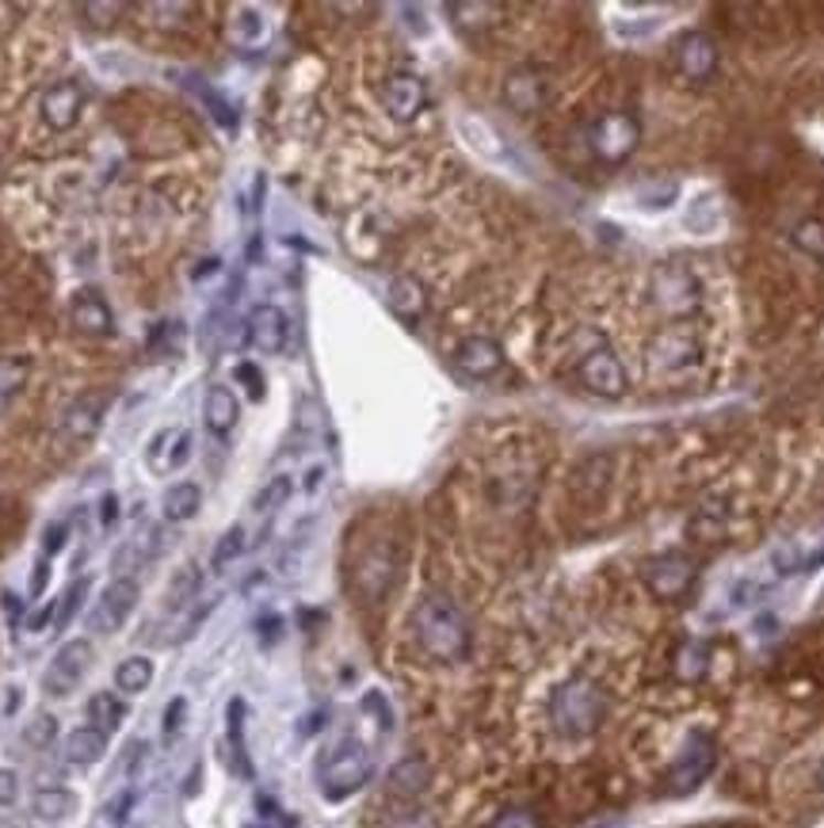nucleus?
Wrapping results in <instances>:
<instances>
[{
    "label": "nucleus",
    "instance_id": "473e14b6",
    "mask_svg": "<svg viewBox=\"0 0 824 828\" xmlns=\"http://www.w3.org/2000/svg\"><path fill=\"white\" fill-rule=\"evenodd\" d=\"M794 245L802 248L805 256H813V260H824V222H817V218L798 222Z\"/></svg>",
    "mask_w": 824,
    "mask_h": 828
},
{
    "label": "nucleus",
    "instance_id": "c85d7f7f",
    "mask_svg": "<svg viewBox=\"0 0 824 828\" xmlns=\"http://www.w3.org/2000/svg\"><path fill=\"white\" fill-rule=\"evenodd\" d=\"M389 310L402 313L405 321L420 318V313H424V287L416 283L413 276L394 279V283H389Z\"/></svg>",
    "mask_w": 824,
    "mask_h": 828
},
{
    "label": "nucleus",
    "instance_id": "09e8293b",
    "mask_svg": "<svg viewBox=\"0 0 824 828\" xmlns=\"http://www.w3.org/2000/svg\"><path fill=\"white\" fill-rule=\"evenodd\" d=\"M46 577H50V566H46V558H43V561L35 566V577H31V595H43Z\"/></svg>",
    "mask_w": 824,
    "mask_h": 828
},
{
    "label": "nucleus",
    "instance_id": "7ed1b4c3",
    "mask_svg": "<svg viewBox=\"0 0 824 828\" xmlns=\"http://www.w3.org/2000/svg\"><path fill=\"white\" fill-rule=\"evenodd\" d=\"M374 772V760L371 752L363 749L355 736H344L340 744H332L329 752L321 756V767H318V783H321V794L329 802H344L352 798L355 791H363L366 779H371Z\"/></svg>",
    "mask_w": 824,
    "mask_h": 828
},
{
    "label": "nucleus",
    "instance_id": "c03bdc74",
    "mask_svg": "<svg viewBox=\"0 0 824 828\" xmlns=\"http://www.w3.org/2000/svg\"><path fill=\"white\" fill-rule=\"evenodd\" d=\"M240 39H256L264 31V23H260V15L253 12V8H240Z\"/></svg>",
    "mask_w": 824,
    "mask_h": 828
},
{
    "label": "nucleus",
    "instance_id": "c9c22d12",
    "mask_svg": "<svg viewBox=\"0 0 824 828\" xmlns=\"http://www.w3.org/2000/svg\"><path fill=\"white\" fill-rule=\"evenodd\" d=\"M54 733H57V718L54 714H35L28 730H23V741H28L31 749H46V744L54 741Z\"/></svg>",
    "mask_w": 824,
    "mask_h": 828
},
{
    "label": "nucleus",
    "instance_id": "4c0bfd02",
    "mask_svg": "<svg viewBox=\"0 0 824 828\" xmlns=\"http://www.w3.org/2000/svg\"><path fill=\"white\" fill-rule=\"evenodd\" d=\"M489 828H543V817L527 806H512V809H504V814H496V821Z\"/></svg>",
    "mask_w": 824,
    "mask_h": 828
},
{
    "label": "nucleus",
    "instance_id": "cd10ccee",
    "mask_svg": "<svg viewBox=\"0 0 824 828\" xmlns=\"http://www.w3.org/2000/svg\"><path fill=\"white\" fill-rule=\"evenodd\" d=\"M122 718H127V707H122V702L115 699L111 691H96L88 699V722H92V730H99L104 736H111L122 725Z\"/></svg>",
    "mask_w": 824,
    "mask_h": 828
},
{
    "label": "nucleus",
    "instance_id": "f8f14e48",
    "mask_svg": "<svg viewBox=\"0 0 824 828\" xmlns=\"http://www.w3.org/2000/svg\"><path fill=\"white\" fill-rule=\"evenodd\" d=\"M39 111H43L46 127L57 130V135L73 130L81 119V111H85V88H81V80H57V85H50L43 93Z\"/></svg>",
    "mask_w": 824,
    "mask_h": 828
},
{
    "label": "nucleus",
    "instance_id": "423d86ee",
    "mask_svg": "<svg viewBox=\"0 0 824 828\" xmlns=\"http://www.w3.org/2000/svg\"><path fill=\"white\" fill-rule=\"evenodd\" d=\"M714 760H718V752H714V741L706 733H691L684 741V752L676 756V764H672L668 772V791L672 794H691L698 791V786L706 783V775L714 772Z\"/></svg>",
    "mask_w": 824,
    "mask_h": 828
},
{
    "label": "nucleus",
    "instance_id": "20e7f679",
    "mask_svg": "<svg viewBox=\"0 0 824 828\" xmlns=\"http://www.w3.org/2000/svg\"><path fill=\"white\" fill-rule=\"evenodd\" d=\"M641 142V127L634 115L627 111H607L596 119V127L588 130V146L603 164H622Z\"/></svg>",
    "mask_w": 824,
    "mask_h": 828
},
{
    "label": "nucleus",
    "instance_id": "c756f323",
    "mask_svg": "<svg viewBox=\"0 0 824 828\" xmlns=\"http://www.w3.org/2000/svg\"><path fill=\"white\" fill-rule=\"evenodd\" d=\"M149 684H153V660L149 657H127L115 668V687L122 695H141Z\"/></svg>",
    "mask_w": 824,
    "mask_h": 828
},
{
    "label": "nucleus",
    "instance_id": "37998d69",
    "mask_svg": "<svg viewBox=\"0 0 824 828\" xmlns=\"http://www.w3.org/2000/svg\"><path fill=\"white\" fill-rule=\"evenodd\" d=\"M183 710H188V702H183V699L169 702V710H164V736H176L180 722H183Z\"/></svg>",
    "mask_w": 824,
    "mask_h": 828
},
{
    "label": "nucleus",
    "instance_id": "ddd939ff",
    "mask_svg": "<svg viewBox=\"0 0 824 828\" xmlns=\"http://www.w3.org/2000/svg\"><path fill=\"white\" fill-rule=\"evenodd\" d=\"M580 378H585V386L599 397H622L630 386L627 378V367H622V359L611 352V347H596V352L585 355V363H580Z\"/></svg>",
    "mask_w": 824,
    "mask_h": 828
},
{
    "label": "nucleus",
    "instance_id": "412c9836",
    "mask_svg": "<svg viewBox=\"0 0 824 828\" xmlns=\"http://www.w3.org/2000/svg\"><path fill=\"white\" fill-rule=\"evenodd\" d=\"M107 409V394H85L65 409V435L69 439H92L99 432V420Z\"/></svg>",
    "mask_w": 824,
    "mask_h": 828
},
{
    "label": "nucleus",
    "instance_id": "6e6552de",
    "mask_svg": "<svg viewBox=\"0 0 824 828\" xmlns=\"http://www.w3.org/2000/svg\"><path fill=\"white\" fill-rule=\"evenodd\" d=\"M138 595L141 592H138L135 577H115V581L99 592L96 607H92V615H88V626L96 634H115L130 619V611L138 607Z\"/></svg>",
    "mask_w": 824,
    "mask_h": 828
},
{
    "label": "nucleus",
    "instance_id": "4be33fe9",
    "mask_svg": "<svg viewBox=\"0 0 824 828\" xmlns=\"http://www.w3.org/2000/svg\"><path fill=\"white\" fill-rule=\"evenodd\" d=\"M695 355H698V344L691 341L684 329H664V333L653 341V363L664 370L687 367V363H695Z\"/></svg>",
    "mask_w": 824,
    "mask_h": 828
},
{
    "label": "nucleus",
    "instance_id": "49530a36",
    "mask_svg": "<svg viewBox=\"0 0 824 828\" xmlns=\"http://www.w3.org/2000/svg\"><path fill=\"white\" fill-rule=\"evenodd\" d=\"M188 447H191V435H188V432H180V435H176V447H172V459H169V466H172V470H180L183 462H188V454H191Z\"/></svg>",
    "mask_w": 824,
    "mask_h": 828
},
{
    "label": "nucleus",
    "instance_id": "393cba45",
    "mask_svg": "<svg viewBox=\"0 0 824 828\" xmlns=\"http://www.w3.org/2000/svg\"><path fill=\"white\" fill-rule=\"evenodd\" d=\"M428 783H431V772H428V764H424L420 756L402 760V764L389 772V791L402 794V798H416V794H424V791H428Z\"/></svg>",
    "mask_w": 824,
    "mask_h": 828
},
{
    "label": "nucleus",
    "instance_id": "3c124183",
    "mask_svg": "<svg viewBox=\"0 0 824 828\" xmlns=\"http://www.w3.org/2000/svg\"><path fill=\"white\" fill-rule=\"evenodd\" d=\"M817 779H821V786H824V760H821V775H817Z\"/></svg>",
    "mask_w": 824,
    "mask_h": 828
},
{
    "label": "nucleus",
    "instance_id": "b1692460",
    "mask_svg": "<svg viewBox=\"0 0 824 828\" xmlns=\"http://www.w3.org/2000/svg\"><path fill=\"white\" fill-rule=\"evenodd\" d=\"M107 752V736L99 730H92V725H81V730H73L65 736V760L77 767H92L99 764Z\"/></svg>",
    "mask_w": 824,
    "mask_h": 828
},
{
    "label": "nucleus",
    "instance_id": "4468645a",
    "mask_svg": "<svg viewBox=\"0 0 824 828\" xmlns=\"http://www.w3.org/2000/svg\"><path fill=\"white\" fill-rule=\"evenodd\" d=\"M676 69L684 73L687 80H695V85L710 80L714 73H718V46H714V39L703 35V31H687V35H679Z\"/></svg>",
    "mask_w": 824,
    "mask_h": 828
},
{
    "label": "nucleus",
    "instance_id": "a878e982",
    "mask_svg": "<svg viewBox=\"0 0 824 828\" xmlns=\"http://www.w3.org/2000/svg\"><path fill=\"white\" fill-rule=\"evenodd\" d=\"M161 508H164V519H172V524H183V519H191L199 508H203V488L191 485V482H176V485L169 488V493H164Z\"/></svg>",
    "mask_w": 824,
    "mask_h": 828
},
{
    "label": "nucleus",
    "instance_id": "7c9ffc66",
    "mask_svg": "<svg viewBox=\"0 0 824 828\" xmlns=\"http://www.w3.org/2000/svg\"><path fill=\"white\" fill-rule=\"evenodd\" d=\"M28 355H8V359H0V401H8L12 394L23 390V383H28Z\"/></svg>",
    "mask_w": 824,
    "mask_h": 828
},
{
    "label": "nucleus",
    "instance_id": "58836bf2",
    "mask_svg": "<svg viewBox=\"0 0 824 828\" xmlns=\"http://www.w3.org/2000/svg\"><path fill=\"white\" fill-rule=\"evenodd\" d=\"M672 198H676V184H664L661 192H656V187H641V206H653V211L668 206Z\"/></svg>",
    "mask_w": 824,
    "mask_h": 828
},
{
    "label": "nucleus",
    "instance_id": "2f4dec72",
    "mask_svg": "<svg viewBox=\"0 0 824 828\" xmlns=\"http://www.w3.org/2000/svg\"><path fill=\"white\" fill-rule=\"evenodd\" d=\"M240 553H245V527H229L226 535L218 538V546H214V553H211V566L214 569H226L229 561H237Z\"/></svg>",
    "mask_w": 824,
    "mask_h": 828
},
{
    "label": "nucleus",
    "instance_id": "bb28decb",
    "mask_svg": "<svg viewBox=\"0 0 824 828\" xmlns=\"http://www.w3.org/2000/svg\"><path fill=\"white\" fill-rule=\"evenodd\" d=\"M73 809H77V794L65 791V786H46V791H39L35 802H31V814H35L39 821H65Z\"/></svg>",
    "mask_w": 824,
    "mask_h": 828
},
{
    "label": "nucleus",
    "instance_id": "f257e3e1",
    "mask_svg": "<svg viewBox=\"0 0 824 828\" xmlns=\"http://www.w3.org/2000/svg\"><path fill=\"white\" fill-rule=\"evenodd\" d=\"M413 634L420 642V649L428 653L439 665H458V660L470 657V623H465L462 607L443 592H431L416 603L413 611Z\"/></svg>",
    "mask_w": 824,
    "mask_h": 828
},
{
    "label": "nucleus",
    "instance_id": "f704fd0d",
    "mask_svg": "<svg viewBox=\"0 0 824 828\" xmlns=\"http://www.w3.org/2000/svg\"><path fill=\"white\" fill-rule=\"evenodd\" d=\"M195 592H199V566H183L176 581L169 584V607L180 611Z\"/></svg>",
    "mask_w": 824,
    "mask_h": 828
},
{
    "label": "nucleus",
    "instance_id": "e433bc0d",
    "mask_svg": "<svg viewBox=\"0 0 824 828\" xmlns=\"http://www.w3.org/2000/svg\"><path fill=\"white\" fill-rule=\"evenodd\" d=\"M287 496H290V482H287V477H271V482L264 485L260 493H256L253 508L256 512H275L282 501H287Z\"/></svg>",
    "mask_w": 824,
    "mask_h": 828
},
{
    "label": "nucleus",
    "instance_id": "ea45409f",
    "mask_svg": "<svg viewBox=\"0 0 824 828\" xmlns=\"http://www.w3.org/2000/svg\"><path fill=\"white\" fill-rule=\"evenodd\" d=\"M15 798H20V775L0 767V806H12Z\"/></svg>",
    "mask_w": 824,
    "mask_h": 828
},
{
    "label": "nucleus",
    "instance_id": "f03ea898",
    "mask_svg": "<svg viewBox=\"0 0 824 828\" xmlns=\"http://www.w3.org/2000/svg\"><path fill=\"white\" fill-rule=\"evenodd\" d=\"M607 718V695L603 687L588 676H572L554 691L549 699V722L554 730L565 736V741H580V736H592Z\"/></svg>",
    "mask_w": 824,
    "mask_h": 828
},
{
    "label": "nucleus",
    "instance_id": "9b49d317",
    "mask_svg": "<svg viewBox=\"0 0 824 828\" xmlns=\"http://www.w3.org/2000/svg\"><path fill=\"white\" fill-rule=\"evenodd\" d=\"M546 99H549V80L535 65H515L504 77V104L512 107V111L535 115L546 107Z\"/></svg>",
    "mask_w": 824,
    "mask_h": 828
},
{
    "label": "nucleus",
    "instance_id": "39448f33",
    "mask_svg": "<svg viewBox=\"0 0 824 828\" xmlns=\"http://www.w3.org/2000/svg\"><path fill=\"white\" fill-rule=\"evenodd\" d=\"M641 577H645V588L656 595V600L672 603V600H684V595L695 588V561L687 558V553H656V558L645 561V569H641Z\"/></svg>",
    "mask_w": 824,
    "mask_h": 828
},
{
    "label": "nucleus",
    "instance_id": "0eeeda50",
    "mask_svg": "<svg viewBox=\"0 0 824 828\" xmlns=\"http://www.w3.org/2000/svg\"><path fill=\"white\" fill-rule=\"evenodd\" d=\"M92 665V645L85 637H77V642H65L62 649L54 653V660L46 665L43 673V691L54 695V699H65V695L77 691V684L85 680Z\"/></svg>",
    "mask_w": 824,
    "mask_h": 828
},
{
    "label": "nucleus",
    "instance_id": "f3484780",
    "mask_svg": "<svg viewBox=\"0 0 824 828\" xmlns=\"http://www.w3.org/2000/svg\"><path fill=\"white\" fill-rule=\"evenodd\" d=\"M248 341L253 347H260V352H282L290 341V321L287 313L279 310V305H256L253 318H248Z\"/></svg>",
    "mask_w": 824,
    "mask_h": 828
},
{
    "label": "nucleus",
    "instance_id": "5701e85b",
    "mask_svg": "<svg viewBox=\"0 0 824 828\" xmlns=\"http://www.w3.org/2000/svg\"><path fill=\"white\" fill-rule=\"evenodd\" d=\"M706 665H710V645L703 637H684L676 645V657H672V673L684 684H698L706 676Z\"/></svg>",
    "mask_w": 824,
    "mask_h": 828
},
{
    "label": "nucleus",
    "instance_id": "72a5a7b5",
    "mask_svg": "<svg viewBox=\"0 0 824 828\" xmlns=\"http://www.w3.org/2000/svg\"><path fill=\"white\" fill-rule=\"evenodd\" d=\"M88 592V577L85 581H73L69 588H65V595L57 600V615H54V631H65L69 626V619L77 615V607H81V595Z\"/></svg>",
    "mask_w": 824,
    "mask_h": 828
},
{
    "label": "nucleus",
    "instance_id": "dca6fc26",
    "mask_svg": "<svg viewBox=\"0 0 824 828\" xmlns=\"http://www.w3.org/2000/svg\"><path fill=\"white\" fill-rule=\"evenodd\" d=\"M454 363H458V370L470 378H493L496 370L504 367V347L496 341H489V336H465L454 352Z\"/></svg>",
    "mask_w": 824,
    "mask_h": 828
},
{
    "label": "nucleus",
    "instance_id": "1a4fd4ad",
    "mask_svg": "<svg viewBox=\"0 0 824 828\" xmlns=\"http://www.w3.org/2000/svg\"><path fill=\"white\" fill-rule=\"evenodd\" d=\"M653 298L664 305L668 313H676V318H684L698 305V279L691 276L684 264H661V268L653 271Z\"/></svg>",
    "mask_w": 824,
    "mask_h": 828
},
{
    "label": "nucleus",
    "instance_id": "aec40b11",
    "mask_svg": "<svg viewBox=\"0 0 824 828\" xmlns=\"http://www.w3.org/2000/svg\"><path fill=\"white\" fill-rule=\"evenodd\" d=\"M237 417H240V405H237V397H233L229 386H211V390H206V401H203L206 432L226 439L233 428H237Z\"/></svg>",
    "mask_w": 824,
    "mask_h": 828
},
{
    "label": "nucleus",
    "instance_id": "9d476101",
    "mask_svg": "<svg viewBox=\"0 0 824 828\" xmlns=\"http://www.w3.org/2000/svg\"><path fill=\"white\" fill-rule=\"evenodd\" d=\"M382 107L389 111V119L413 122L428 107V85L416 73H389L382 85Z\"/></svg>",
    "mask_w": 824,
    "mask_h": 828
},
{
    "label": "nucleus",
    "instance_id": "79ce46f5",
    "mask_svg": "<svg viewBox=\"0 0 824 828\" xmlns=\"http://www.w3.org/2000/svg\"><path fill=\"white\" fill-rule=\"evenodd\" d=\"M237 378H240V383H248V394H253L256 401H260V397H264V378H260V370H256L253 363H240V367H237Z\"/></svg>",
    "mask_w": 824,
    "mask_h": 828
},
{
    "label": "nucleus",
    "instance_id": "6ab92c4d",
    "mask_svg": "<svg viewBox=\"0 0 824 828\" xmlns=\"http://www.w3.org/2000/svg\"><path fill=\"white\" fill-rule=\"evenodd\" d=\"M164 550V535H161V527H146V531H138L135 538H130L127 546H122L119 553H115V561H111V569L119 577H130L135 569H141L146 561H153L157 553Z\"/></svg>",
    "mask_w": 824,
    "mask_h": 828
},
{
    "label": "nucleus",
    "instance_id": "8fccbe9b",
    "mask_svg": "<svg viewBox=\"0 0 824 828\" xmlns=\"http://www.w3.org/2000/svg\"><path fill=\"white\" fill-rule=\"evenodd\" d=\"M321 477H324V470H321V466H313V470H310V477H306V488H318V485H321Z\"/></svg>",
    "mask_w": 824,
    "mask_h": 828
},
{
    "label": "nucleus",
    "instance_id": "a211bd4d",
    "mask_svg": "<svg viewBox=\"0 0 824 828\" xmlns=\"http://www.w3.org/2000/svg\"><path fill=\"white\" fill-rule=\"evenodd\" d=\"M69 318H73V325H77L81 333H88V336H107L115 329L111 305L104 302V294H99V291H92V287L73 294Z\"/></svg>",
    "mask_w": 824,
    "mask_h": 828
},
{
    "label": "nucleus",
    "instance_id": "a18cd8bd",
    "mask_svg": "<svg viewBox=\"0 0 824 828\" xmlns=\"http://www.w3.org/2000/svg\"><path fill=\"white\" fill-rule=\"evenodd\" d=\"M115 519H119V496H115V493H104V501H99V524L111 527Z\"/></svg>",
    "mask_w": 824,
    "mask_h": 828
},
{
    "label": "nucleus",
    "instance_id": "a19ab883",
    "mask_svg": "<svg viewBox=\"0 0 824 828\" xmlns=\"http://www.w3.org/2000/svg\"><path fill=\"white\" fill-rule=\"evenodd\" d=\"M65 535H69V524H50L43 531V553L50 558V553H57L65 546Z\"/></svg>",
    "mask_w": 824,
    "mask_h": 828
},
{
    "label": "nucleus",
    "instance_id": "de8ad7c7",
    "mask_svg": "<svg viewBox=\"0 0 824 828\" xmlns=\"http://www.w3.org/2000/svg\"><path fill=\"white\" fill-rule=\"evenodd\" d=\"M54 615H57V603H46L43 611H35V615L28 619V631H35V634H39L46 623H54Z\"/></svg>",
    "mask_w": 824,
    "mask_h": 828
},
{
    "label": "nucleus",
    "instance_id": "2eb2a0df",
    "mask_svg": "<svg viewBox=\"0 0 824 828\" xmlns=\"http://www.w3.org/2000/svg\"><path fill=\"white\" fill-rule=\"evenodd\" d=\"M394 581H397V558L386 546H374L360 561V569H355V588H360V595L366 603H378L382 595L394 588Z\"/></svg>",
    "mask_w": 824,
    "mask_h": 828
}]
</instances>
